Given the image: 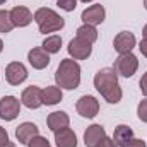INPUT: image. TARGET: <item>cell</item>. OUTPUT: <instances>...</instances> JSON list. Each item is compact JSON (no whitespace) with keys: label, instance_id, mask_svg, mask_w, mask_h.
Masks as SVG:
<instances>
[{"label":"cell","instance_id":"22","mask_svg":"<svg viewBox=\"0 0 147 147\" xmlns=\"http://www.w3.org/2000/svg\"><path fill=\"white\" fill-rule=\"evenodd\" d=\"M12 29H14V24L10 21L9 10H2L0 9V33H10Z\"/></svg>","mask_w":147,"mask_h":147},{"label":"cell","instance_id":"29","mask_svg":"<svg viewBox=\"0 0 147 147\" xmlns=\"http://www.w3.org/2000/svg\"><path fill=\"white\" fill-rule=\"evenodd\" d=\"M139 84H140V91H142V94L147 98V72L142 75V79H140Z\"/></svg>","mask_w":147,"mask_h":147},{"label":"cell","instance_id":"34","mask_svg":"<svg viewBox=\"0 0 147 147\" xmlns=\"http://www.w3.org/2000/svg\"><path fill=\"white\" fill-rule=\"evenodd\" d=\"M80 2H84V3H89V2H92V0H80Z\"/></svg>","mask_w":147,"mask_h":147},{"label":"cell","instance_id":"32","mask_svg":"<svg viewBox=\"0 0 147 147\" xmlns=\"http://www.w3.org/2000/svg\"><path fill=\"white\" fill-rule=\"evenodd\" d=\"M2 147H16V144H14V142H10V140H9V142H7V144H5V146H2Z\"/></svg>","mask_w":147,"mask_h":147},{"label":"cell","instance_id":"5","mask_svg":"<svg viewBox=\"0 0 147 147\" xmlns=\"http://www.w3.org/2000/svg\"><path fill=\"white\" fill-rule=\"evenodd\" d=\"M21 113V101L16 96H3L0 99V118L5 121H12Z\"/></svg>","mask_w":147,"mask_h":147},{"label":"cell","instance_id":"21","mask_svg":"<svg viewBox=\"0 0 147 147\" xmlns=\"http://www.w3.org/2000/svg\"><path fill=\"white\" fill-rule=\"evenodd\" d=\"M77 38H80V39H84V41H87V43L92 45V43L98 39V31H96L94 26L82 24V26L77 29Z\"/></svg>","mask_w":147,"mask_h":147},{"label":"cell","instance_id":"28","mask_svg":"<svg viewBox=\"0 0 147 147\" xmlns=\"http://www.w3.org/2000/svg\"><path fill=\"white\" fill-rule=\"evenodd\" d=\"M7 142H9V134H7V130L3 127H0V147L5 146Z\"/></svg>","mask_w":147,"mask_h":147},{"label":"cell","instance_id":"33","mask_svg":"<svg viewBox=\"0 0 147 147\" xmlns=\"http://www.w3.org/2000/svg\"><path fill=\"white\" fill-rule=\"evenodd\" d=\"M2 50H3V41L0 39V53H2Z\"/></svg>","mask_w":147,"mask_h":147},{"label":"cell","instance_id":"25","mask_svg":"<svg viewBox=\"0 0 147 147\" xmlns=\"http://www.w3.org/2000/svg\"><path fill=\"white\" fill-rule=\"evenodd\" d=\"M28 147H51V146H50V142H48L46 137L38 135V137H34V139L28 144Z\"/></svg>","mask_w":147,"mask_h":147},{"label":"cell","instance_id":"9","mask_svg":"<svg viewBox=\"0 0 147 147\" xmlns=\"http://www.w3.org/2000/svg\"><path fill=\"white\" fill-rule=\"evenodd\" d=\"M21 103L29 110H38L43 105V89H39L38 86L26 87L21 94Z\"/></svg>","mask_w":147,"mask_h":147},{"label":"cell","instance_id":"17","mask_svg":"<svg viewBox=\"0 0 147 147\" xmlns=\"http://www.w3.org/2000/svg\"><path fill=\"white\" fill-rule=\"evenodd\" d=\"M55 146L57 147H77V135L72 128H62L55 132Z\"/></svg>","mask_w":147,"mask_h":147},{"label":"cell","instance_id":"30","mask_svg":"<svg viewBox=\"0 0 147 147\" xmlns=\"http://www.w3.org/2000/svg\"><path fill=\"white\" fill-rule=\"evenodd\" d=\"M139 50H140V53H142V55L147 58V39H146V38L139 43Z\"/></svg>","mask_w":147,"mask_h":147},{"label":"cell","instance_id":"7","mask_svg":"<svg viewBox=\"0 0 147 147\" xmlns=\"http://www.w3.org/2000/svg\"><path fill=\"white\" fill-rule=\"evenodd\" d=\"M67 50H69L70 58H74V60H87L92 53V45L75 36L74 39H70Z\"/></svg>","mask_w":147,"mask_h":147},{"label":"cell","instance_id":"15","mask_svg":"<svg viewBox=\"0 0 147 147\" xmlns=\"http://www.w3.org/2000/svg\"><path fill=\"white\" fill-rule=\"evenodd\" d=\"M28 62L33 69L43 70L50 65V53H46L43 48H33L28 53Z\"/></svg>","mask_w":147,"mask_h":147},{"label":"cell","instance_id":"36","mask_svg":"<svg viewBox=\"0 0 147 147\" xmlns=\"http://www.w3.org/2000/svg\"><path fill=\"white\" fill-rule=\"evenodd\" d=\"M5 2H7V0H0V5H3V3H5Z\"/></svg>","mask_w":147,"mask_h":147},{"label":"cell","instance_id":"2","mask_svg":"<svg viewBox=\"0 0 147 147\" xmlns=\"http://www.w3.org/2000/svg\"><path fill=\"white\" fill-rule=\"evenodd\" d=\"M57 86L62 89L74 91L80 84V65L74 58H63L55 72Z\"/></svg>","mask_w":147,"mask_h":147},{"label":"cell","instance_id":"12","mask_svg":"<svg viewBox=\"0 0 147 147\" xmlns=\"http://www.w3.org/2000/svg\"><path fill=\"white\" fill-rule=\"evenodd\" d=\"M135 45H137V39L134 36V33H128V31L118 33V34L115 36V39H113V46H115V50H116L120 55L130 53V51L135 48Z\"/></svg>","mask_w":147,"mask_h":147},{"label":"cell","instance_id":"8","mask_svg":"<svg viewBox=\"0 0 147 147\" xmlns=\"http://www.w3.org/2000/svg\"><path fill=\"white\" fill-rule=\"evenodd\" d=\"M5 79L10 86H19L28 79V69L21 62H10L5 67Z\"/></svg>","mask_w":147,"mask_h":147},{"label":"cell","instance_id":"26","mask_svg":"<svg viewBox=\"0 0 147 147\" xmlns=\"http://www.w3.org/2000/svg\"><path fill=\"white\" fill-rule=\"evenodd\" d=\"M125 147H147V144H146V140H142V139H130L128 142H127V146Z\"/></svg>","mask_w":147,"mask_h":147},{"label":"cell","instance_id":"4","mask_svg":"<svg viewBox=\"0 0 147 147\" xmlns=\"http://www.w3.org/2000/svg\"><path fill=\"white\" fill-rule=\"evenodd\" d=\"M115 72L118 75H123V77H132L134 74L137 72L139 69V60L137 57L130 51V53H123V55H118V58L115 60Z\"/></svg>","mask_w":147,"mask_h":147},{"label":"cell","instance_id":"27","mask_svg":"<svg viewBox=\"0 0 147 147\" xmlns=\"http://www.w3.org/2000/svg\"><path fill=\"white\" fill-rule=\"evenodd\" d=\"M96 147H118V146H116V142H115L113 139H110V137H105V139H103V140H101V142H99Z\"/></svg>","mask_w":147,"mask_h":147},{"label":"cell","instance_id":"20","mask_svg":"<svg viewBox=\"0 0 147 147\" xmlns=\"http://www.w3.org/2000/svg\"><path fill=\"white\" fill-rule=\"evenodd\" d=\"M41 48H43L46 53H50V55L58 53V51H60V48H62V38L58 36V34L46 36V38H45V41H43V45H41Z\"/></svg>","mask_w":147,"mask_h":147},{"label":"cell","instance_id":"10","mask_svg":"<svg viewBox=\"0 0 147 147\" xmlns=\"http://www.w3.org/2000/svg\"><path fill=\"white\" fill-rule=\"evenodd\" d=\"M105 17H106V10L101 3H94V5L87 7L86 10H82V14H80L82 22L89 24V26H94V28L98 24H101L105 21Z\"/></svg>","mask_w":147,"mask_h":147},{"label":"cell","instance_id":"16","mask_svg":"<svg viewBox=\"0 0 147 147\" xmlns=\"http://www.w3.org/2000/svg\"><path fill=\"white\" fill-rule=\"evenodd\" d=\"M46 123H48V128L55 134V132H58L62 128H67L70 125V118H69V115L65 111H53V113L48 115Z\"/></svg>","mask_w":147,"mask_h":147},{"label":"cell","instance_id":"31","mask_svg":"<svg viewBox=\"0 0 147 147\" xmlns=\"http://www.w3.org/2000/svg\"><path fill=\"white\" fill-rule=\"evenodd\" d=\"M142 36H144V38L147 39V24L144 26V29H142Z\"/></svg>","mask_w":147,"mask_h":147},{"label":"cell","instance_id":"1","mask_svg":"<svg viewBox=\"0 0 147 147\" xmlns=\"http://www.w3.org/2000/svg\"><path fill=\"white\" fill-rule=\"evenodd\" d=\"M94 87L98 92H101V96L105 98V101H108L110 105H116L121 101L123 91L118 84V74L115 72V69H101L94 75Z\"/></svg>","mask_w":147,"mask_h":147},{"label":"cell","instance_id":"13","mask_svg":"<svg viewBox=\"0 0 147 147\" xmlns=\"http://www.w3.org/2000/svg\"><path fill=\"white\" fill-rule=\"evenodd\" d=\"M105 137H106L105 127L99 125V123H94V125L87 127V130L84 132V146L86 147H96Z\"/></svg>","mask_w":147,"mask_h":147},{"label":"cell","instance_id":"18","mask_svg":"<svg viewBox=\"0 0 147 147\" xmlns=\"http://www.w3.org/2000/svg\"><path fill=\"white\" fill-rule=\"evenodd\" d=\"M63 98V92H62V87L58 86H48L43 89V105L46 106H53V105H58Z\"/></svg>","mask_w":147,"mask_h":147},{"label":"cell","instance_id":"14","mask_svg":"<svg viewBox=\"0 0 147 147\" xmlns=\"http://www.w3.org/2000/svg\"><path fill=\"white\" fill-rule=\"evenodd\" d=\"M38 135H39V128H38L34 123H31V121H24V123H21L16 128V137H17L19 144H26L28 146Z\"/></svg>","mask_w":147,"mask_h":147},{"label":"cell","instance_id":"24","mask_svg":"<svg viewBox=\"0 0 147 147\" xmlns=\"http://www.w3.org/2000/svg\"><path fill=\"white\" fill-rule=\"evenodd\" d=\"M137 115H139V118L147 123V98H144L140 103H139V106H137Z\"/></svg>","mask_w":147,"mask_h":147},{"label":"cell","instance_id":"11","mask_svg":"<svg viewBox=\"0 0 147 147\" xmlns=\"http://www.w3.org/2000/svg\"><path fill=\"white\" fill-rule=\"evenodd\" d=\"M9 14H10V21H12L14 28H26V26H29L34 21L33 19V12L28 7H24V5L14 7L12 10H9Z\"/></svg>","mask_w":147,"mask_h":147},{"label":"cell","instance_id":"6","mask_svg":"<svg viewBox=\"0 0 147 147\" xmlns=\"http://www.w3.org/2000/svg\"><path fill=\"white\" fill-rule=\"evenodd\" d=\"M75 110L82 118H94L99 113V101L94 96H80L79 101L75 103Z\"/></svg>","mask_w":147,"mask_h":147},{"label":"cell","instance_id":"35","mask_svg":"<svg viewBox=\"0 0 147 147\" xmlns=\"http://www.w3.org/2000/svg\"><path fill=\"white\" fill-rule=\"evenodd\" d=\"M144 7H146V10H147V0H144Z\"/></svg>","mask_w":147,"mask_h":147},{"label":"cell","instance_id":"3","mask_svg":"<svg viewBox=\"0 0 147 147\" xmlns=\"http://www.w3.org/2000/svg\"><path fill=\"white\" fill-rule=\"evenodd\" d=\"M33 19L39 28V33L43 34H50V33H57L60 29H63L65 21L60 14H57L53 9L48 7H41L33 14Z\"/></svg>","mask_w":147,"mask_h":147},{"label":"cell","instance_id":"19","mask_svg":"<svg viewBox=\"0 0 147 147\" xmlns=\"http://www.w3.org/2000/svg\"><path fill=\"white\" fill-rule=\"evenodd\" d=\"M134 139V130L128 127V125H118L113 132V140L116 142L118 147H125L127 142Z\"/></svg>","mask_w":147,"mask_h":147},{"label":"cell","instance_id":"23","mask_svg":"<svg viewBox=\"0 0 147 147\" xmlns=\"http://www.w3.org/2000/svg\"><path fill=\"white\" fill-rule=\"evenodd\" d=\"M57 5L65 12H72L77 7V0H57Z\"/></svg>","mask_w":147,"mask_h":147}]
</instances>
